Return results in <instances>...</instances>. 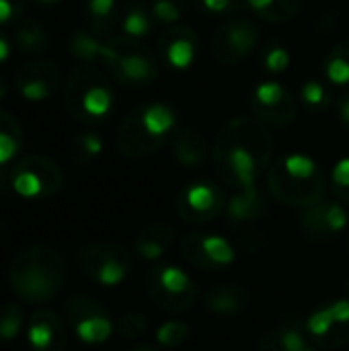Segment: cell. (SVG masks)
<instances>
[{"label":"cell","instance_id":"d6986e66","mask_svg":"<svg viewBox=\"0 0 349 351\" xmlns=\"http://www.w3.org/2000/svg\"><path fill=\"white\" fill-rule=\"evenodd\" d=\"M27 339L33 351H64L68 346V331L56 313L41 308L27 321Z\"/></svg>","mask_w":349,"mask_h":351},{"label":"cell","instance_id":"8d00e7d4","mask_svg":"<svg viewBox=\"0 0 349 351\" xmlns=\"http://www.w3.org/2000/svg\"><path fill=\"white\" fill-rule=\"evenodd\" d=\"M189 335V327L183 321H169L165 325H160L158 333H156V341L163 348H177L181 346Z\"/></svg>","mask_w":349,"mask_h":351},{"label":"cell","instance_id":"74e56055","mask_svg":"<svg viewBox=\"0 0 349 351\" xmlns=\"http://www.w3.org/2000/svg\"><path fill=\"white\" fill-rule=\"evenodd\" d=\"M146 329H148L146 317L140 313H125L117 323V333L123 339H136V337L144 335Z\"/></svg>","mask_w":349,"mask_h":351},{"label":"cell","instance_id":"d4e9b609","mask_svg":"<svg viewBox=\"0 0 349 351\" xmlns=\"http://www.w3.org/2000/svg\"><path fill=\"white\" fill-rule=\"evenodd\" d=\"M14 45L25 56H41L49 49V33L37 19H21L12 33Z\"/></svg>","mask_w":349,"mask_h":351},{"label":"cell","instance_id":"52a82bcc","mask_svg":"<svg viewBox=\"0 0 349 351\" xmlns=\"http://www.w3.org/2000/svg\"><path fill=\"white\" fill-rule=\"evenodd\" d=\"M146 288L154 304L169 313L189 311L200 298V286L189 274L171 263H158L146 274Z\"/></svg>","mask_w":349,"mask_h":351},{"label":"cell","instance_id":"f6af8a7d","mask_svg":"<svg viewBox=\"0 0 349 351\" xmlns=\"http://www.w3.org/2000/svg\"><path fill=\"white\" fill-rule=\"evenodd\" d=\"M33 2L39 4V6H56V4H60L64 0H33Z\"/></svg>","mask_w":349,"mask_h":351},{"label":"cell","instance_id":"ee69618b","mask_svg":"<svg viewBox=\"0 0 349 351\" xmlns=\"http://www.w3.org/2000/svg\"><path fill=\"white\" fill-rule=\"evenodd\" d=\"M8 90H10V82L0 74V101H4V99H6Z\"/></svg>","mask_w":349,"mask_h":351},{"label":"cell","instance_id":"4fadbf2b","mask_svg":"<svg viewBox=\"0 0 349 351\" xmlns=\"http://www.w3.org/2000/svg\"><path fill=\"white\" fill-rule=\"evenodd\" d=\"M304 327L321 350L349 346V300H331L309 315Z\"/></svg>","mask_w":349,"mask_h":351},{"label":"cell","instance_id":"ffe728a7","mask_svg":"<svg viewBox=\"0 0 349 351\" xmlns=\"http://www.w3.org/2000/svg\"><path fill=\"white\" fill-rule=\"evenodd\" d=\"M267 210H269V202L257 183V185L234 189L232 195L226 199L224 212H226V218L230 222L243 224V222H253V220L263 218L267 214Z\"/></svg>","mask_w":349,"mask_h":351},{"label":"cell","instance_id":"603a6c76","mask_svg":"<svg viewBox=\"0 0 349 351\" xmlns=\"http://www.w3.org/2000/svg\"><path fill=\"white\" fill-rule=\"evenodd\" d=\"M177 232L173 224L167 222H152L148 226H144L136 241H134V249L136 253L146 259V261H158L173 245Z\"/></svg>","mask_w":349,"mask_h":351},{"label":"cell","instance_id":"3957f363","mask_svg":"<svg viewBox=\"0 0 349 351\" xmlns=\"http://www.w3.org/2000/svg\"><path fill=\"white\" fill-rule=\"evenodd\" d=\"M265 179L269 193L278 202L300 210L325 199L329 185L319 160L306 152H286L272 160Z\"/></svg>","mask_w":349,"mask_h":351},{"label":"cell","instance_id":"d590c367","mask_svg":"<svg viewBox=\"0 0 349 351\" xmlns=\"http://www.w3.org/2000/svg\"><path fill=\"white\" fill-rule=\"evenodd\" d=\"M329 183H331V193L335 195V199L341 204H349V156L339 158L333 165Z\"/></svg>","mask_w":349,"mask_h":351},{"label":"cell","instance_id":"4dcf8cb0","mask_svg":"<svg viewBox=\"0 0 349 351\" xmlns=\"http://www.w3.org/2000/svg\"><path fill=\"white\" fill-rule=\"evenodd\" d=\"M300 103L313 113H321V111L329 109V105H331L329 84H325L323 80H317V78L304 80L300 86Z\"/></svg>","mask_w":349,"mask_h":351},{"label":"cell","instance_id":"cb8c5ba5","mask_svg":"<svg viewBox=\"0 0 349 351\" xmlns=\"http://www.w3.org/2000/svg\"><path fill=\"white\" fill-rule=\"evenodd\" d=\"M311 335L304 327V323L286 321L278 325L276 329L267 331L259 339V351H302L311 343Z\"/></svg>","mask_w":349,"mask_h":351},{"label":"cell","instance_id":"2e32d148","mask_svg":"<svg viewBox=\"0 0 349 351\" xmlns=\"http://www.w3.org/2000/svg\"><path fill=\"white\" fill-rule=\"evenodd\" d=\"M62 82V70L51 60H31L16 68L12 84L25 101H47Z\"/></svg>","mask_w":349,"mask_h":351},{"label":"cell","instance_id":"8992f818","mask_svg":"<svg viewBox=\"0 0 349 351\" xmlns=\"http://www.w3.org/2000/svg\"><path fill=\"white\" fill-rule=\"evenodd\" d=\"M101 64L107 68L111 80L128 88H144L158 78V62L154 53L140 39L123 33L105 39Z\"/></svg>","mask_w":349,"mask_h":351},{"label":"cell","instance_id":"5b68a950","mask_svg":"<svg viewBox=\"0 0 349 351\" xmlns=\"http://www.w3.org/2000/svg\"><path fill=\"white\" fill-rule=\"evenodd\" d=\"M64 103L74 119L95 123L109 117L115 105V95L109 78L95 64H78L70 70Z\"/></svg>","mask_w":349,"mask_h":351},{"label":"cell","instance_id":"e0dca14e","mask_svg":"<svg viewBox=\"0 0 349 351\" xmlns=\"http://www.w3.org/2000/svg\"><path fill=\"white\" fill-rule=\"evenodd\" d=\"M158 56L171 70L185 72L200 58V35L189 25H171L158 37Z\"/></svg>","mask_w":349,"mask_h":351},{"label":"cell","instance_id":"f1b7e54d","mask_svg":"<svg viewBox=\"0 0 349 351\" xmlns=\"http://www.w3.org/2000/svg\"><path fill=\"white\" fill-rule=\"evenodd\" d=\"M154 25L156 21L150 12V6H144V4H130L125 12L121 14V23H119L123 35L140 39V41L152 33Z\"/></svg>","mask_w":349,"mask_h":351},{"label":"cell","instance_id":"83f0119b","mask_svg":"<svg viewBox=\"0 0 349 351\" xmlns=\"http://www.w3.org/2000/svg\"><path fill=\"white\" fill-rule=\"evenodd\" d=\"M325 80L331 86H349V37L333 45V49L327 53L325 64H323Z\"/></svg>","mask_w":349,"mask_h":351},{"label":"cell","instance_id":"7c38bea8","mask_svg":"<svg viewBox=\"0 0 349 351\" xmlns=\"http://www.w3.org/2000/svg\"><path fill=\"white\" fill-rule=\"evenodd\" d=\"M249 107L253 117L269 128H286L294 121L298 101L278 80H263L253 86L249 95Z\"/></svg>","mask_w":349,"mask_h":351},{"label":"cell","instance_id":"30bf717a","mask_svg":"<svg viewBox=\"0 0 349 351\" xmlns=\"http://www.w3.org/2000/svg\"><path fill=\"white\" fill-rule=\"evenodd\" d=\"M259 27L247 16L226 19L212 35V56L224 66H239L257 49Z\"/></svg>","mask_w":349,"mask_h":351},{"label":"cell","instance_id":"9a60e30c","mask_svg":"<svg viewBox=\"0 0 349 351\" xmlns=\"http://www.w3.org/2000/svg\"><path fill=\"white\" fill-rule=\"evenodd\" d=\"M181 255L193 267H200L204 271L224 269L234 261L232 245L224 237L212 234V232H191V234H187L181 241Z\"/></svg>","mask_w":349,"mask_h":351},{"label":"cell","instance_id":"5bb4252c","mask_svg":"<svg viewBox=\"0 0 349 351\" xmlns=\"http://www.w3.org/2000/svg\"><path fill=\"white\" fill-rule=\"evenodd\" d=\"M64 315L76 337L84 343H103L113 333V323L109 313L91 296L76 294L66 300Z\"/></svg>","mask_w":349,"mask_h":351},{"label":"cell","instance_id":"60d3db41","mask_svg":"<svg viewBox=\"0 0 349 351\" xmlns=\"http://www.w3.org/2000/svg\"><path fill=\"white\" fill-rule=\"evenodd\" d=\"M2 134H16V136H23V130H21V123L16 121V117L4 109H0V136Z\"/></svg>","mask_w":349,"mask_h":351},{"label":"cell","instance_id":"1f68e13d","mask_svg":"<svg viewBox=\"0 0 349 351\" xmlns=\"http://www.w3.org/2000/svg\"><path fill=\"white\" fill-rule=\"evenodd\" d=\"M101 152H103V138L95 132H82L72 138V144H70L72 160L84 165V162L97 158Z\"/></svg>","mask_w":349,"mask_h":351},{"label":"cell","instance_id":"c3c4849f","mask_svg":"<svg viewBox=\"0 0 349 351\" xmlns=\"http://www.w3.org/2000/svg\"><path fill=\"white\" fill-rule=\"evenodd\" d=\"M348 251H349V239H348Z\"/></svg>","mask_w":349,"mask_h":351},{"label":"cell","instance_id":"7bdbcfd3","mask_svg":"<svg viewBox=\"0 0 349 351\" xmlns=\"http://www.w3.org/2000/svg\"><path fill=\"white\" fill-rule=\"evenodd\" d=\"M10 39L6 35H0V64L10 58Z\"/></svg>","mask_w":349,"mask_h":351},{"label":"cell","instance_id":"44dd1931","mask_svg":"<svg viewBox=\"0 0 349 351\" xmlns=\"http://www.w3.org/2000/svg\"><path fill=\"white\" fill-rule=\"evenodd\" d=\"M251 304L249 292L241 284H218L204 294V306L220 317H237Z\"/></svg>","mask_w":349,"mask_h":351},{"label":"cell","instance_id":"e575fe53","mask_svg":"<svg viewBox=\"0 0 349 351\" xmlns=\"http://www.w3.org/2000/svg\"><path fill=\"white\" fill-rule=\"evenodd\" d=\"M261 62H263V68L272 74H282L290 68V62H292V56H290V49L280 43V41H272L265 49H263V56H261Z\"/></svg>","mask_w":349,"mask_h":351},{"label":"cell","instance_id":"9c48e42d","mask_svg":"<svg viewBox=\"0 0 349 351\" xmlns=\"http://www.w3.org/2000/svg\"><path fill=\"white\" fill-rule=\"evenodd\" d=\"M62 169L43 154H29L10 169V187L21 197H51L62 189Z\"/></svg>","mask_w":349,"mask_h":351},{"label":"cell","instance_id":"484cf974","mask_svg":"<svg viewBox=\"0 0 349 351\" xmlns=\"http://www.w3.org/2000/svg\"><path fill=\"white\" fill-rule=\"evenodd\" d=\"M88 29L97 35L111 33L121 23L117 0H84Z\"/></svg>","mask_w":349,"mask_h":351},{"label":"cell","instance_id":"4316f807","mask_svg":"<svg viewBox=\"0 0 349 351\" xmlns=\"http://www.w3.org/2000/svg\"><path fill=\"white\" fill-rule=\"evenodd\" d=\"M68 51L80 64H97L103 60L105 41L91 29H78L68 39Z\"/></svg>","mask_w":349,"mask_h":351},{"label":"cell","instance_id":"8fae6325","mask_svg":"<svg viewBox=\"0 0 349 351\" xmlns=\"http://www.w3.org/2000/svg\"><path fill=\"white\" fill-rule=\"evenodd\" d=\"M226 199L228 195L218 183L210 179H200L187 183L179 191L175 199V210L177 216L187 224H206L216 220L226 210Z\"/></svg>","mask_w":349,"mask_h":351},{"label":"cell","instance_id":"ab89813d","mask_svg":"<svg viewBox=\"0 0 349 351\" xmlns=\"http://www.w3.org/2000/svg\"><path fill=\"white\" fill-rule=\"evenodd\" d=\"M200 4L210 14H230L241 6V0H200Z\"/></svg>","mask_w":349,"mask_h":351},{"label":"cell","instance_id":"7a4b0ae2","mask_svg":"<svg viewBox=\"0 0 349 351\" xmlns=\"http://www.w3.org/2000/svg\"><path fill=\"white\" fill-rule=\"evenodd\" d=\"M66 276V259L47 245H31L19 251L8 267L10 288L27 304L49 302L64 288Z\"/></svg>","mask_w":349,"mask_h":351},{"label":"cell","instance_id":"836d02e7","mask_svg":"<svg viewBox=\"0 0 349 351\" xmlns=\"http://www.w3.org/2000/svg\"><path fill=\"white\" fill-rule=\"evenodd\" d=\"M25 325V311L21 304H0V341L14 339Z\"/></svg>","mask_w":349,"mask_h":351},{"label":"cell","instance_id":"f35d334b","mask_svg":"<svg viewBox=\"0 0 349 351\" xmlns=\"http://www.w3.org/2000/svg\"><path fill=\"white\" fill-rule=\"evenodd\" d=\"M25 8L27 0H0V25L21 19Z\"/></svg>","mask_w":349,"mask_h":351},{"label":"cell","instance_id":"ac0fdd59","mask_svg":"<svg viewBox=\"0 0 349 351\" xmlns=\"http://www.w3.org/2000/svg\"><path fill=\"white\" fill-rule=\"evenodd\" d=\"M349 222L348 208L341 202H329V199H321L319 204L304 208L300 224L302 230L311 237V239H335L339 237Z\"/></svg>","mask_w":349,"mask_h":351},{"label":"cell","instance_id":"d6a6232c","mask_svg":"<svg viewBox=\"0 0 349 351\" xmlns=\"http://www.w3.org/2000/svg\"><path fill=\"white\" fill-rule=\"evenodd\" d=\"M189 8V0H152L150 12L158 25H179L183 14Z\"/></svg>","mask_w":349,"mask_h":351},{"label":"cell","instance_id":"6da1fadb","mask_svg":"<svg viewBox=\"0 0 349 351\" xmlns=\"http://www.w3.org/2000/svg\"><path fill=\"white\" fill-rule=\"evenodd\" d=\"M274 160L269 125L253 115L228 119L212 144V162L218 177L232 189L257 185Z\"/></svg>","mask_w":349,"mask_h":351},{"label":"cell","instance_id":"bcb514c9","mask_svg":"<svg viewBox=\"0 0 349 351\" xmlns=\"http://www.w3.org/2000/svg\"><path fill=\"white\" fill-rule=\"evenodd\" d=\"M132 351H160V350H156L154 346H136Z\"/></svg>","mask_w":349,"mask_h":351},{"label":"cell","instance_id":"f546056e","mask_svg":"<svg viewBox=\"0 0 349 351\" xmlns=\"http://www.w3.org/2000/svg\"><path fill=\"white\" fill-rule=\"evenodd\" d=\"M247 6L267 23H284L300 10L302 0H247Z\"/></svg>","mask_w":349,"mask_h":351},{"label":"cell","instance_id":"7402d4cb","mask_svg":"<svg viewBox=\"0 0 349 351\" xmlns=\"http://www.w3.org/2000/svg\"><path fill=\"white\" fill-rule=\"evenodd\" d=\"M173 156L185 169H200L210 156L206 138L193 128H177L173 134Z\"/></svg>","mask_w":349,"mask_h":351},{"label":"cell","instance_id":"7dc6e473","mask_svg":"<svg viewBox=\"0 0 349 351\" xmlns=\"http://www.w3.org/2000/svg\"><path fill=\"white\" fill-rule=\"evenodd\" d=\"M302 351H321V348H319V346H315V341H311V343H309V346H306Z\"/></svg>","mask_w":349,"mask_h":351},{"label":"cell","instance_id":"ba28073f","mask_svg":"<svg viewBox=\"0 0 349 351\" xmlns=\"http://www.w3.org/2000/svg\"><path fill=\"white\" fill-rule=\"evenodd\" d=\"M132 263V253L119 243H88L76 253L80 274L101 286L121 284L128 278Z\"/></svg>","mask_w":349,"mask_h":351},{"label":"cell","instance_id":"277c9868","mask_svg":"<svg viewBox=\"0 0 349 351\" xmlns=\"http://www.w3.org/2000/svg\"><path fill=\"white\" fill-rule=\"evenodd\" d=\"M177 111L160 101L134 107L119 123L117 148L128 158H144L160 150L177 132Z\"/></svg>","mask_w":349,"mask_h":351},{"label":"cell","instance_id":"b9f144b4","mask_svg":"<svg viewBox=\"0 0 349 351\" xmlns=\"http://www.w3.org/2000/svg\"><path fill=\"white\" fill-rule=\"evenodd\" d=\"M335 111H337L339 121L344 123V128L349 132V86L337 97V101H335Z\"/></svg>","mask_w":349,"mask_h":351}]
</instances>
